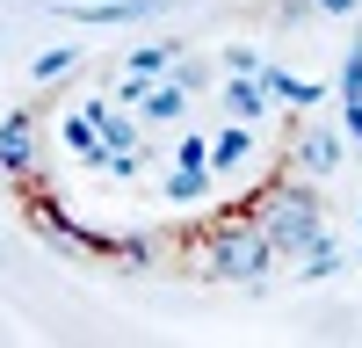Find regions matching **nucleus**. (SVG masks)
<instances>
[{
  "mask_svg": "<svg viewBox=\"0 0 362 348\" xmlns=\"http://www.w3.org/2000/svg\"><path fill=\"white\" fill-rule=\"evenodd\" d=\"M268 254H276V240H268V247H254V240H232V247H218V276H247L254 261H268Z\"/></svg>",
  "mask_w": 362,
  "mask_h": 348,
  "instance_id": "obj_1",
  "label": "nucleus"
},
{
  "mask_svg": "<svg viewBox=\"0 0 362 348\" xmlns=\"http://www.w3.org/2000/svg\"><path fill=\"white\" fill-rule=\"evenodd\" d=\"M326 8H348V0H326Z\"/></svg>",
  "mask_w": 362,
  "mask_h": 348,
  "instance_id": "obj_2",
  "label": "nucleus"
}]
</instances>
